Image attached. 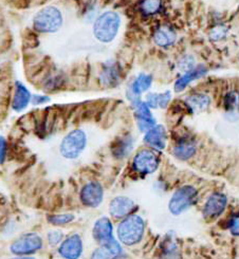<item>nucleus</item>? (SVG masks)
<instances>
[{
    "label": "nucleus",
    "mask_w": 239,
    "mask_h": 259,
    "mask_svg": "<svg viewBox=\"0 0 239 259\" xmlns=\"http://www.w3.org/2000/svg\"><path fill=\"white\" fill-rule=\"evenodd\" d=\"M121 26V16L116 12L107 11L100 15L93 23V35L103 44L111 42Z\"/></svg>",
    "instance_id": "obj_1"
},
{
    "label": "nucleus",
    "mask_w": 239,
    "mask_h": 259,
    "mask_svg": "<svg viewBox=\"0 0 239 259\" xmlns=\"http://www.w3.org/2000/svg\"><path fill=\"white\" fill-rule=\"evenodd\" d=\"M63 23L61 10L53 6L41 9L33 17V27L41 33H55L61 30Z\"/></svg>",
    "instance_id": "obj_2"
},
{
    "label": "nucleus",
    "mask_w": 239,
    "mask_h": 259,
    "mask_svg": "<svg viewBox=\"0 0 239 259\" xmlns=\"http://www.w3.org/2000/svg\"><path fill=\"white\" fill-rule=\"evenodd\" d=\"M145 230V223L140 216L133 215L124 218L120 223L116 233L118 240L126 245H134L143 237Z\"/></svg>",
    "instance_id": "obj_3"
},
{
    "label": "nucleus",
    "mask_w": 239,
    "mask_h": 259,
    "mask_svg": "<svg viewBox=\"0 0 239 259\" xmlns=\"http://www.w3.org/2000/svg\"><path fill=\"white\" fill-rule=\"evenodd\" d=\"M87 146V136L82 129H74L62 141L59 151L61 155L69 160L77 159Z\"/></svg>",
    "instance_id": "obj_4"
},
{
    "label": "nucleus",
    "mask_w": 239,
    "mask_h": 259,
    "mask_svg": "<svg viewBox=\"0 0 239 259\" xmlns=\"http://www.w3.org/2000/svg\"><path fill=\"white\" fill-rule=\"evenodd\" d=\"M197 191L193 186H182L175 192L169 203L170 211L174 215H180L187 210L195 202Z\"/></svg>",
    "instance_id": "obj_5"
},
{
    "label": "nucleus",
    "mask_w": 239,
    "mask_h": 259,
    "mask_svg": "<svg viewBox=\"0 0 239 259\" xmlns=\"http://www.w3.org/2000/svg\"><path fill=\"white\" fill-rule=\"evenodd\" d=\"M44 241L37 233L22 234L11 245V252L18 256H29L43 249Z\"/></svg>",
    "instance_id": "obj_6"
},
{
    "label": "nucleus",
    "mask_w": 239,
    "mask_h": 259,
    "mask_svg": "<svg viewBox=\"0 0 239 259\" xmlns=\"http://www.w3.org/2000/svg\"><path fill=\"white\" fill-rule=\"evenodd\" d=\"M159 158L153 151L144 149L138 152L134 159L133 166L140 174H152L159 166Z\"/></svg>",
    "instance_id": "obj_7"
},
{
    "label": "nucleus",
    "mask_w": 239,
    "mask_h": 259,
    "mask_svg": "<svg viewBox=\"0 0 239 259\" xmlns=\"http://www.w3.org/2000/svg\"><path fill=\"white\" fill-rule=\"evenodd\" d=\"M103 198V187L98 182H89L82 188L81 200L84 205L88 207H97L102 203Z\"/></svg>",
    "instance_id": "obj_8"
},
{
    "label": "nucleus",
    "mask_w": 239,
    "mask_h": 259,
    "mask_svg": "<svg viewBox=\"0 0 239 259\" xmlns=\"http://www.w3.org/2000/svg\"><path fill=\"white\" fill-rule=\"evenodd\" d=\"M58 253L64 259H78L83 253V241L79 235L74 234L66 238L59 245Z\"/></svg>",
    "instance_id": "obj_9"
},
{
    "label": "nucleus",
    "mask_w": 239,
    "mask_h": 259,
    "mask_svg": "<svg viewBox=\"0 0 239 259\" xmlns=\"http://www.w3.org/2000/svg\"><path fill=\"white\" fill-rule=\"evenodd\" d=\"M226 198L220 193L213 194L207 201L205 208H203V216L207 219L214 220L218 218L225 209Z\"/></svg>",
    "instance_id": "obj_10"
},
{
    "label": "nucleus",
    "mask_w": 239,
    "mask_h": 259,
    "mask_svg": "<svg viewBox=\"0 0 239 259\" xmlns=\"http://www.w3.org/2000/svg\"><path fill=\"white\" fill-rule=\"evenodd\" d=\"M135 210V202L133 200L120 196L114 198L109 205V213L115 219H124Z\"/></svg>",
    "instance_id": "obj_11"
},
{
    "label": "nucleus",
    "mask_w": 239,
    "mask_h": 259,
    "mask_svg": "<svg viewBox=\"0 0 239 259\" xmlns=\"http://www.w3.org/2000/svg\"><path fill=\"white\" fill-rule=\"evenodd\" d=\"M135 116H136L138 127L143 133L148 132L150 128H152L154 125H156V120H154V117L152 116L146 103H143V102L138 103V105L136 106Z\"/></svg>",
    "instance_id": "obj_12"
},
{
    "label": "nucleus",
    "mask_w": 239,
    "mask_h": 259,
    "mask_svg": "<svg viewBox=\"0 0 239 259\" xmlns=\"http://www.w3.org/2000/svg\"><path fill=\"white\" fill-rule=\"evenodd\" d=\"M121 245L114 238H111L110 240L101 244L100 248L91 254L90 259H115L121 255Z\"/></svg>",
    "instance_id": "obj_13"
},
{
    "label": "nucleus",
    "mask_w": 239,
    "mask_h": 259,
    "mask_svg": "<svg viewBox=\"0 0 239 259\" xmlns=\"http://www.w3.org/2000/svg\"><path fill=\"white\" fill-rule=\"evenodd\" d=\"M31 99L32 94L30 90L20 81H16L14 97L13 101H12V108H13V110L16 112L23 111L31 103Z\"/></svg>",
    "instance_id": "obj_14"
},
{
    "label": "nucleus",
    "mask_w": 239,
    "mask_h": 259,
    "mask_svg": "<svg viewBox=\"0 0 239 259\" xmlns=\"http://www.w3.org/2000/svg\"><path fill=\"white\" fill-rule=\"evenodd\" d=\"M93 238L99 243L103 244L113 238L112 236V223L109 218L102 217L94 223L92 230Z\"/></svg>",
    "instance_id": "obj_15"
},
{
    "label": "nucleus",
    "mask_w": 239,
    "mask_h": 259,
    "mask_svg": "<svg viewBox=\"0 0 239 259\" xmlns=\"http://www.w3.org/2000/svg\"><path fill=\"white\" fill-rule=\"evenodd\" d=\"M166 140V131L162 125H154L148 132H146V135L144 137L145 143L158 150H162L165 148Z\"/></svg>",
    "instance_id": "obj_16"
},
{
    "label": "nucleus",
    "mask_w": 239,
    "mask_h": 259,
    "mask_svg": "<svg viewBox=\"0 0 239 259\" xmlns=\"http://www.w3.org/2000/svg\"><path fill=\"white\" fill-rule=\"evenodd\" d=\"M208 73V69L205 66H199L193 70H190L189 72L184 74L182 77L179 78L176 84H175V90L177 92H181L183 91L192 81L205 76Z\"/></svg>",
    "instance_id": "obj_17"
},
{
    "label": "nucleus",
    "mask_w": 239,
    "mask_h": 259,
    "mask_svg": "<svg viewBox=\"0 0 239 259\" xmlns=\"http://www.w3.org/2000/svg\"><path fill=\"white\" fill-rule=\"evenodd\" d=\"M120 78H121V72H120L118 67L114 63H108L104 66L100 75L101 83L104 86H115L118 83Z\"/></svg>",
    "instance_id": "obj_18"
},
{
    "label": "nucleus",
    "mask_w": 239,
    "mask_h": 259,
    "mask_svg": "<svg viewBox=\"0 0 239 259\" xmlns=\"http://www.w3.org/2000/svg\"><path fill=\"white\" fill-rule=\"evenodd\" d=\"M134 141L130 136L118 138L111 146L112 155L117 159H124L133 151Z\"/></svg>",
    "instance_id": "obj_19"
},
{
    "label": "nucleus",
    "mask_w": 239,
    "mask_h": 259,
    "mask_svg": "<svg viewBox=\"0 0 239 259\" xmlns=\"http://www.w3.org/2000/svg\"><path fill=\"white\" fill-rule=\"evenodd\" d=\"M185 103L190 111H193L194 113H200L206 111L209 108L211 100L208 96H206V94L195 93L186 98Z\"/></svg>",
    "instance_id": "obj_20"
},
{
    "label": "nucleus",
    "mask_w": 239,
    "mask_h": 259,
    "mask_svg": "<svg viewBox=\"0 0 239 259\" xmlns=\"http://www.w3.org/2000/svg\"><path fill=\"white\" fill-rule=\"evenodd\" d=\"M196 154V144L192 140L183 139L174 148V155L180 160L190 159Z\"/></svg>",
    "instance_id": "obj_21"
},
{
    "label": "nucleus",
    "mask_w": 239,
    "mask_h": 259,
    "mask_svg": "<svg viewBox=\"0 0 239 259\" xmlns=\"http://www.w3.org/2000/svg\"><path fill=\"white\" fill-rule=\"evenodd\" d=\"M177 39L176 32L170 27L159 28L153 35V40L160 47H169L175 44Z\"/></svg>",
    "instance_id": "obj_22"
},
{
    "label": "nucleus",
    "mask_w": 239,
    "mask_h": 259,
    "mask_svg": "<svg viewBox=\"0 0 239 259\" xmlns=\"http://www.w3.org/2000/svg\"><path fill=\"white\" fill-rule=\"evenodd\" d=\"M172 94L170 91L164 93H150L146 98V104L149 108H166L171 102Z\"/></svg>",
    "instance_id": "obj_23"
},
{
    "label": "nucleus",
    "mask_w": 239,
    "mask_h": 259,
    "mask_svg": "<svg viewBox=\"0 0 239 259\" xmlns=\"http://www.w3.org/2000/svg\"><path fill=\"white\" fill-rule=\"evenodd\" d=\"M152 83V76L148 74H140L131 84V92L135 97L140 96L143 92H145L149 89Z\"/></svg>",
    "instance_id": "obj_24"
},
{
    "label": "nucleus",
    "mask_w": 239,
    "mask_h": 259,
    "mask_svg": "<svg viewBox=\"0 0 239 259\" xmlns=\"http://www.w3.org/2000/svg\"><path fill=\"white\" fill-rule=\"evenodd\" d=\"M162 9V0H143L140 10L143 15L150 16L157 14Z\"/></svg>",
    "instance_id": "obj_25"
},
{
    "label": "nucleus",
    "mask_w": 239,
    "mask_h": 259,
    "mask_svg": "<svg viewBox=\"0 0 239 259\" xmlns=\"http://www.w3.org/2000/svg\"><path fill=\"white\" fill-rule=\"evenodd\" d=\"M224 107L228 113L234 114L239 108V94L237 92H229L224 98Z\"/></svg>",
    "instance_id": "obj_26"
},
{
    "label": "nucleus",
    "mask_w": 239,
    "mask_h": 259,
    "mask_svg": "<svg viewBox=\"0 0 239 259\" xmlns=\"http://www.w3.org/2000/svg\"><path fill=\"white\" fill-rule=\"evenodd\" d=\"M74 218L75 217L72 214H59V215H52L50 217H48V221H49V223L52 226L61 227L72 222Z\"/></svg>",
    "instance_id": "obj_27"
},
{
    "label": "nucleus",
    "mask_w": 239,
    "mask_h": 259,
    "mask_svg": "<svg viewBox=\"0 0 239 259\" xmlns=\"http://www.w3.org/2000/svg\"><path fill=\"white\" fill-rule=\"evenodd\" d=\"M63 238H64V235L63 232L58 231V230H52L48 232L47 235V239L48 242L51 246H56L58 244H61L63 242Z\"/></svg>",
    "instance_id": "obj_28"
},
{
    "label": "nucleus",
    "mask_w": 239,
    "mask_h": 259,
    "mask_svg": "<svg viewBox=\"0 0 239 259\" xmlns=\"http://www.w3.org/2000/svg\"><path fill=\"white\" fill-rule=\"evenodd\" d=\"M7 151H8V143L5 137L0 136V165L6 161L7 158Z\"/></svg>",
    "instance_id": "obj_29"
},
{
    "label": "nucleus",
    "mask_w": 239,
    "mask_h": 259,
    "mask_svg": "<svg viewBox=\"0 0 239 259\" xmlns=\"http://www.w3.org/2000/svg\"><path fill=\"white\" fill-rule=\"evenodd\" d=\"M49 101H50V98L44 96V94H35V96H32V99H31V103L33 105H43Z\"/></svg>",
    "instance_id": "obj_30"
},
{
    "label": "nucleus",
    "mask_w": 239,
    "mask_h": 259,
    "mask_svg": "<svg viewBox=\"0 0 239 259\" xmlns=\"http://www.w3.org/2000/svg\"><path fill=\"white\" fill-rule=\"evenodd\" d=\"M230 231L234 235V236H239V217H236L233 220V222L231 223Z\"/></svg>",
    "instance_id": "obj_31"
},
{
    "label": "nucleus",
    "mask_w": 239,
    "mask_h": 259,
    "mask_svg": "<svg viewBox=\"0 0 239 259\" xmlns=\"http://www.w3.org/2000/svg\"><path fill=\"white\" fill-rule=\"evenodd\" d=\"M13 259H36L34 257H30V256H18L16 258H13Z\"/></svg>",
    "instance_id": "obj_32"
}]
</instances>
